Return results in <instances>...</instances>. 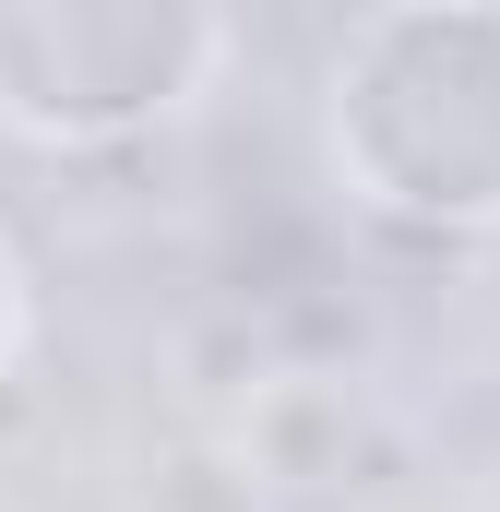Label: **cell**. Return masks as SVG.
Wrapping results in <instances>:
<instances>
[{
  "label": "cell",
  "mask_w": 500,
  "mask_h": 512,
  "mask_svg": "<svg viewBox=\"0 0 500 512\" xmlns=\"http://www.w3.org/2000/svg\"><path fill=\"white\" fill-rule=\"evenodd\" d=\"M322 167L393 227H500V0H393L322 60Z\"/></svg>",
  "instance_id": "cell-1"
},
{
  "label": "cell",
  "mask_w": 500,
  "mask_h": 512,
  "mask_svg": "<svg viewBox=\"0 0 500 512\" xmlns=\"http://www.w3.org/2000/svg\"><path fill=\"white\" fill-rule=\"evenodd\" d=\"M239 60L203 0H0V131L36 155H108L191 120Z\"/></svg>",
  "instance_id": "cell-2"
},
{
  "label": "cell",
  "mask_w": 500,
  "mask_h": 512,
  "mask_svg": "<svg viewBox=\"0 0 500 512\" xmlns=\"http://www.w3.org/2000/svg\"><path fill=\"white\" fill-rule=\"evenodd\" d=\"M24 334H36V298H24V262H12V239H0V370L24 358Z\"/></svg>",
  "instance_id": "cell-3"
}]
</instances>
